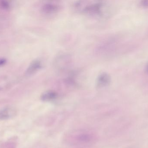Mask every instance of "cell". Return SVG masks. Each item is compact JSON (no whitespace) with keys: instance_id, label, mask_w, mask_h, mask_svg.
<instances>
[{"instance_id":"obj_1","label":"cell","mask_w":148,"mask_h":148,"mask_svg":"<svg viewBox=\"0 0 148 148\" xmlns=\"http://www.w3.org/2000/svg\"><path fill=\"white\" fill-rule=\"evenodd\" d=\"M97 140L96 134L90 130L75 131L66 137V142L69 146L75 148H88L95 144Z\"/></svg>"},{"instance_id":"obj_2","label":"cell","mask_w":148,"mask_h":148,"mask_svg":"<svg viewBox=\"0 0 148 148\" xmlns=\"http://www.w3.org/2000/svg\"><path fill=\"white\" fill-rule=\"evenodd\" d=\"M110 82V77L108 74L103 73L99 75L97 80V87L98 88L105 87L109 85Z\"/></svg>"},{"instance_id":"obj_3","label":"cell","mask_w":148,"mask_h":148,"mask_svg":"<svg viewBox=\"0 0 148 148\" xmlns=\"http://www.w3.org/2000/svg\"><path fill=\"white\" fill-rule=\"evenodd\" d=\"M59 9L60 7L58 4L47 3L42 7V10L46 14H52L56 13Z\"/></svg>"},{"instance_id":"obj_4","label":"cell","mask_w":148,"mask_h":148,"mask_svg":"<svg viewBox=\"0 0 148 148\" xmlns=\"http://www.w3.org/2000/svg\"><path fill=\"white\" fill-rule=\"evenodd\" d=\"M58 94L56 92L49 90L44 92L41 96V100L43 102H51L56 100Z\"/></svg>"},{"instance_id":"obj_5","label":"cell","mask_w":148,"mask_h":148,"mask_svg":"<svg viewBox=\"0 0 148 148\" xmlns=\"http://www.w3.org/2000/svg\"><path fill=\"white\" fill-rule=\"evenodd\" d=\"M42 64V63L38 60L34 61L30 64L27 70V74L28 75H31L37 72L41 68Z\"/></svg>"},{"instance_id":"obj_6","label":"cell","mask_w":148,"mask_h":148,"mask_svg":"<svg viewBox=\"0 0 148 148\" xmlns=\"http://www.w3.org/2000/svg\"><path fill=\"white\" fill-rule=\"evenodd\" d=\"M13 109L10 108H4L0 110V120H8L14 114Z\"/></svg>"},{"instance_id":"obj_7","label":"cell","mask_w":148,"mask_h":148,"mask_svg":"<svg viewBox=\"0 0 148 148\" xmlns=\"http://www.w3.org/2000/svg\"><path fill=\"white\" fill-rule=\"evenodd\" d=\"M16 144L13 142H7L0 143V148H16Z\"/></svg>"},{"instance_id":"obj_8","label":"cell","mask_w":148,"mask_h":148,"mask_svg":"<svg viewBox=\"0 0 148 148\" xmlns=\"http://www.w3.org/2000/svg\"><path fill=\"white\" fill-rule=\"evenodd\" d=\"M146 70H147V72L148 73V63L147 65V67H146Z\"/></svg>"}]
</instances>
